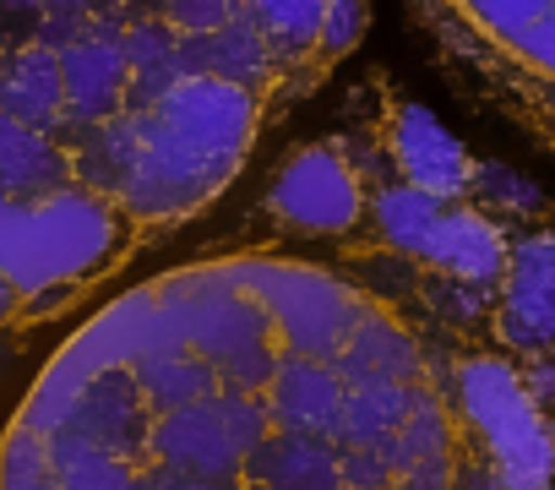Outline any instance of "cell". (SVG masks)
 I'll use <instances>...</instances> for the list:
<instances>
[{
    "instance_id": "cell-1",
    "label": "cell",
    "mask_w": 555,
    "mask_h": 490,
    "mask_svg": "<svg viewBox=\"0 0 555 490\" xmlns=\"http://www.w3.org/2000/svg\"><path fill=\"white\" fill-rule=\"evenodd\" d=\"M365 34V0H0V333L196 223Z\"/></svg>"
},
{
    "instance_id": "cell-3",
    "label": "cell",
    "mask_w": 555,
    "mask_h": 490,
    "mask_svg": "<svg viewBox=\"0 0 555 490\" xmlns=\"http://www.w3.org/2000/svg\"><path fill=\"white\" fill-rule=\"evenodd\" d=\"M360 169L349 158L344 131H327L322 142L295 147L272 169L261 202H256V229L267 234H295V240H322L344 234L360 218Z\"/></svg>"
},
{
    "instance_id": "cell-2",
    "label": "cell",
    "mask_w": 555,
    "mask_h": 490,
    "mask_svg": "<svg viewBox=\"0 0 555 490\" xmlns=\"http://www.w3.org/2000/svg\"><path fill=\"white\" fill-rule=\"evenodd\" d=\"M447 72L555 153V0H409Z\"/></svg>"
}]
</instances>
